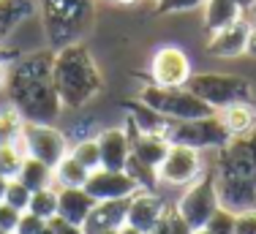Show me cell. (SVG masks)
I'll return each mask as SVG.
<instances>
[{"label": "cell", "instance_id": "cell-1", "mask_svg": "<svg viewBox=\"0 0 256 234\" xmlns=\"http://www.w3.org/2000/svg\"><path fill=\"white\" fill-rule=\"evenodd\" d=\"M6 96L11 106L25 117V122L54 126L63 114V104L52 79V52H33L16 58L8 66Z\"/></svg>", "mask_w": 256, "mask_h": 234}, {"label": "cell", "instance_id": "cell-2", "mask_svg": "<svg viewBox=\"0 0 256 234\" xmlns=\"http://www.w3.org/2000/svg\"><path fill=\"white\" fill-rule=\"evenodd\" d=\"M212 174L224 210L242 212L256 207V128L242 139H232L216 152Z\"/></svg>", "mask_w": 256, "mask_h": 234}, {"label": "cell", "instance_id": "cell-3", "mask_svg": "<svg viewBox=\"0 0 256 234\" xmlns=\"http://www.w3.org/2000/svg\"><path fill=\"white\" fill-rule=\"evenodd\" d=\"M52 79L63 109L88 106L104 90V76L98 71V63L82 41L52 52Z\"/></svg>", "mask_w": 256, "mask_h": 234}, {"label": "cell", "instance_id": "cell-4", "mask_svg": "<svg viewBox=\"0 0 256 234\" xmlns=\"http://www.w3.org/2000/svg\"><path fill=\"white\" fill-rule=\"evenodd\" d=\"M96 0H38V14L44 36L52 52L79 44L93 22Z\"/></svg>", "mask_w": 256, "mask_h": 234}, {"label": "cell", "instance_id": "cell-5", "mask_svg": "<svg viewBox=\"0 0 256 234\" xmlns=\"http://www.w3.org/2000/svg\"><path fill=\"white\" fill-rule=\"evenodd\" d=\"M136 98L169 122H186V120H199V117L216 114V109L207 106L202 98L194 96L188 88H158V84H144Z\"/></svg>", "mask_w": 256, "mask_h": 234}, {"label": "cell", "instance_id": "cell-6", "mask_svg": "<svg viewBox=\"0 0 256 234\" xmlns=\"http://www.w3.org/2000/svg\"><path fill=\"white\" fill-rule=\"evenodd\" d=\"M188 90L194 96H199L216 112H221L224 106H232V104L251 101L254 96V88L246 76L224 74V71H194Z\"/></svg>", "mask_w": 256, "mask_h": 234}, {"label": "cell", "instance_id": "cell-7", "mask_svg": "<svg viewBox=\"0 0 256 234\" xmlns=\"http://www.w3.org/2000/svg\"><path fill=\"white\" fill-rule=\"evenodd\" d=\"M174 210H178V215L186 220V226L191 232H202L204 226L216 218V212L221 210V202H218L212 166H207V172L196 182L182 188L180 199L174 202Z\"/></svg>", "mask_w": 256, "mask_h": 234}, {"label": "cell", "instance_id": "cell-8", "mask_svg": "<svg viewBox=\"0 0 256 234\" xmlns=\"http://www.w3.org/2000/svg\"><path fill=\"white\" fill-rule=\"evenodd\" d=\"M164 136L169 139V144H182V147H191V150H199V152H207V150L218 152L221 147H226L232 142L218 112L210 117H199V120L169 122Z\"/></svg>", "mask_w": 256, "mask_h": 234}, {"label": "cell", "instance_id": "cell-9", "mask_svg": "<svg viewBox=\"0 0 256 234\" xmlns=\"http://www.w3.org/2000/svg\"><path fill=\"white\" fill-rule=\"evenodd\" d=\"M20 147L25 150L28 158L46 164V166H58L68 156L71 142L66 136L63 128L58 126H41V122H25V131H22Z\"/></svg>", "mask_w": 256, "mask_h": 234}, {"label": "cell", "instance_id": "cell-10", "mask_svg": "<svg viewBox=\"0 0 256 234\" xmlns=\"http://www.w3.org/2000/svg\"><path fill=\"white\" fill-rule=\"evenodd\" d=\"M207 172V164L199 150L182 144H169L166 158L158 166V186H169V188H188L191 182H196Z\"/></svg>", "mask_w": 256, "mask_h": 234}, {"label": "cell", "instance_id": "cell-11", "mask_svg": "<svg viewBox=\"0 0 256 234\" xmlns=\"http://www.w3.org/2000/svg\"><path fill=\"white\" fill-rule=\"evenodd\" d=\"M150 84L158 88H188L194 76V63L182 46L164 44L150 58Z\"/></svg>", "mask_w": 256, "mask_h": 234}, {"label": "cell", "instance_id": "cell-12", "mask_svg": "<svg viewBox=\"0 0 256 234\" xmlns=\"http://www.w3.org/2000/svg\"><path fill=\"white\" fill-rule=\"evenodd\" d=\"M84 190L90 194L93 202H118V199H131L139 190L134 177L128 172H112V169H96L90 172Z\"/></svg>", "mask_w": 256, "mask_h": 234}, {"label": "cell", "instance_id": "cell-13", "mask_svg": "<svg viewBox=\"0 0 256 234\" xmlns=\"http://www.w3.org/2000/svg\"><path fill=\"white\" fill-rule=\"evenodd\" d=\"M169 210H172V204L158 190H136L128 199V224L148 234L153 226H158V220Z\"/></svg>", "mask_w": 256, "mask_h": 234}, {"label": "cell", "instance_id": "cell-14", "mask_svg": "<svg viewBox=\"0 0 256 234\" xmlns=\"http://www.w3.org/2000/svg\"><path fill=\"white\" fill-rule=\"evenodd\" d=\"M101 152V169L112 172H126L128 158H131V139H128L126 126L123 128H101L96 134Z\"/></svg>", "mask_w": 256, "mask_h": 234}, {"label": "cell", "instance_id": "cell-15", "mask_svg": "<svg viewBox=\"0 0 256 234\" xmlns=\"http://www.w3.org/2000/svg\"><path fill=\"white\" fill-rule=\"evenodd\" d=\"M248 33H251V20L242 16V20H237L234 24L212 33L210 38H207V52H210L212 58H224V60L240 58V54H246Z\"/></svg>", "mask_w": 256, "mask_h": 234}, {"label": "cell", "instance_id": "cell-16", "mask_svg": "<svg viewBox=\"0 0 256 234\" xmlns=\"http://www.w3.org/2000/svg\"><path fill=\"white\" fill-rule=\"evenodd\" d=\"M126 131H128V139H131V158L142 166H148V169L158 172V166L169 152V139L164 134H139L131 126H126Z\"/></svg>", "mask_w": 256, "mask_h": 234}, {"label": "cell", "instance_id": "cell-17", "mask_svg": "<svg viewBox=\"0 0 256 234\" xmlns=\"http://www.w3.org/2000/svg\"><path fill=\"white\" fill-rule=\"evenodd\" d=\"M128 224V199L118 202H96L90 218L84 220L82 229L88 234H101V232H118L120 226Z\"/></svg>", "mask_w": 256, "mask_h": 234}, {"label": "cell", "instance_id": "cell-18", "mask_svg": "<svg viewBox=\"0 0 256 234\" xmlns=\"http://www.w3.org/2000/svg\"><path fill=\"white\" fill-rule=\"evenodd\" d=\"M93 207L96 202L84 188H58V218H63L66 224L84 226Z\"/></svg>", "mask_w": 256, "mask_h": 234}, {"label": "cell", "instance_id": "cell-19", "mask_svg": "<svg viewBox=\"0 0 256 234\" xmlns=\"http://www.w3.org/2000/svg\"><path fill=\"white\" fill-rule=\"evenodd\" d=\"M224 128L232 139H242L256 128V104L254 101H240V104H232V106H224L221 112Z\"/></svg>", "mask_w": 256, "mask_h": 234}, {"label": "cell", "instance_id": "cell-20", "mask_svg": "<svg viewBox=\"0 0 256 234\" xmlns=\"http://www.w3.org/2000/svg\"><path fill=\"white\" fill-rule=\"evenodd\" d=\"M242 16H246V11L237 3H232V0H207L202 6V24H204L207 36L229 28V24H234L237 20H242Z\"/></svg>", "mask_w": 256, "mask_h": 234}, {"label": "cell", "instance_id": "cell-21", "mask_svg": "<svg viewBox=\"0 0 256 234\" xmlns=\"http://www.w3.org/2000/svg\"><path fill=\"white\" fill-rule=\"evenodd\" d=\"M38 11V0H0V44Z\"/></svg>", "mask_w": 256, "mask_h": 234}, {"label": "cell", "instance_id": "cell-22", "mask_svg": "<svg viewBox=\"0 0 256 234\" xmlns=\"http://www.w3.org/2000/svg\"><path fill=\"white\" fill-rule=\"evenodd\" d=\"M123 109L128 112V122H126V126H131L134 131H139V134H166L169 120H164V117L156 114L150 106H144L139 98L126 101Z\"/></svg>", "mask_w": 256, "mask_h": 234}, {"label": "cell", "instance_id": "cell-23", "mask_svg": "<svg viewBox=\"0 0 256 234\" xmlns=\"http://www.w3.org/2000/svg\"><path fill=\"white\" fill-rule=\"evenodd\" d=\"M88 177H90V172L84 169L76 158H71V156H66L63 161L52 169L54 188H84Z\"/></svg>", "mask_w": 256, "mask_h": 234}, {"label": "cell", "instance_id": "cell-24", "mask_svg": "<svg viewBox=\"0 0 256 234\" xmlns=\"http://www.w3.org/2000/svg\"><path fill=\"white\" fill-rule=\"evenodd\" d=\"M16 180L25 182L30 190H41V188L54 186V180H52V166L36 161V158H25L22 172H20V177H16Z\"/></svg>", "mask_w": 256, "mask_h": 234}, {"label": "cell", "instance_id": "cell-25", "mask_svg": "<svg viewBox=\"0 0 256 234\" xmlns=\"http://www.w3.org/2000/svg\"><path fill=\"white\" fill-rule=\"evenodd\" d=\"M22 131H25V117L11 104L0 106V144H20Z\"/></svg>", "mask_w": 256, "mask_h": 234}, {"label": "cell", "instance_id": "cell-26", "mask_svg": "<svg viewBox=\"0 0 256 234\" xmlns=\"http://www.w3.org/2000/svg\"><path fill=\"white\" fill-rule=\"evenodd\" d=\"M28 212H33L36 218L46 220V224H50L52 218H58V188L50 186V188L33 190V196H30V207H28Z\"/></svg>", "mask_w": 256, "mask_h": 234}, {"label": "cell", "instance_id": "cell-27", "mask_svg": "<svg viewBox=\"0 0 256 234\" xmlns=\"http://www.w3.org/2000/svg\"><path fill=\"white\" fill-rule=\"evenodd\" d=\"M68 156H71V158H76V161L82 164L88 172L101 169V152H98V142H96V136H93V139H79V142H71Z\"/></svg>", "mask_w": 256, "mask_h": 234}, {"label": "cell", "instance_id": "cell-28", "mask_svg": "<svg viewBox=\"0 0 256 234\" xmlns=\"http://www.w3.org/2000/svg\"><path fill=\"white\" fill-rule=\"evenodd\" d=\"M25 150L20 144H0V177L6 180H16L25 164Z\"/></svg>", "mask_w": 256, "mask_h": 234}, {"label": "cell", "instance_id": "cell-29", "mask_svg": "<svg viewBox=\"0 0 256 234\" xmlns=\"http://www.w3.org/2000/svg\"><path fill=\"white\" fill-rule=\"evenodd\" d=\"M30 196H33V190H30L25 182H20V180H8V188H6L3 202H6L8 207H14V210H20V212H28V207H30Z\"/></svg>", "mask_w": 256, "mask_h": 234}, {"label": "cell", "instance_id": "cell-30", "mask_svg": "<svg viewBox=\"0 0 256 234\" xmlns=\"http://www.w3.org/2000/svg\"><path fill=\"white\" fill-rule=\"evenodd\" d=\"M148 234H194V232L186 226V220L180 218L178 210H174V204H172V210L164 215V218L158 220V226H153Z\"/></svg>", "mask_w": 256, "mask_h": 234}, {"label": "cell", "instance_id": "cell-31", "mask_svg": "<svg viewBox=\"0 0 256 234\" xmlns=\"http://www.w3.org/2000/svg\"><path fill=\"white\" fill-rule=\"evenodd\" d=\"M207 0H158L156 14H186V11L202 8Z\"/></svg>", "mask_w": 256, "mask_h": 234}, {"label": "cell", "instance_id": "cell-32", "mask_svg": "<svg viewBox=\"0 0 256 234\" xmlns=\"http://www.w3.org/2000/svg\"><path fill=\"white\" fill-rule=\"evenodd\" d=\"M232 234H256V207H248L242 212H234Z\"/></svg>", "mask_w": 256, "mask_h": 234}, {"label": "cell", "instance_id": "cell-33", "mask_svg": "<svg viewBox=\"0 0 256 234\" xmlns=\"http://www.w3.org/2000/svg\"><path fill=\"white\" fill-rule=\"evenodd\" d=\"M20 218H22L20 210H14V207H8L6 202H0V229L14 234L16 226H20Z\"/></svg>", "mask_w": 256, "mask_h": 234}, {"label": "cell", "instance_id": "cell-34", "mask_svg": "<svg viewBox=\"0 0 256 234\" xmlns=\"http://www.w3.org/2000/svg\"><path fill=\"white\" fill-rule=\"evenodd\" d=\"M44 226H46V220L36 218L33 212H22L20 226H16V232H14V234H38L41 229H44Z\"/></svg>", "mask_w": 256, "mask_h": 234}, {"label": "cell", "instance_id": "cell-35", "mask_svg": "<svg viewBox=\"0 0 256 234\" xmlns=\"http://www.w3.org/2000/svg\"><path fill=\"white\" fill-rule=\"evenodd\" d=\"M50 226H52V232H54V234H88V232L82 229V226L66 224L63 218H52V220H50Z\"/></svg>", "mask_w": 256, "mask_h": 234}, {"label": "cell", "instance_id": "cell-36", "mask_svg": "<svg viewBox=\"0 0 256 234\" xmlns=\"http://www.w3.org/2000/svg\"><path fill=\"white\" fill-rule=\"evenodd\" d=\"M246 54H248V58H256V24H251V33H248V41H246Z\"/></svg>", "mask_w": 256, "mask_h": 234}, {"label": "cell", "instance_id": "cell-37", "mask_svg": "<svg viewBox=\"0 0 256 234\" xmlns=\"http://www.w3.org/2000/svg\"><path fill=\"white\" fill-rule=\"evenodd\" d=\"M8 66L6 60H0V90H6V82H8Z\"/></svg>", "mask_w": 256, "mask_h": 234}, {"label": "cell", "instance_id": "cell-38", "mask_svg": "<svg viewBox=\"0 0 256 234\" xmlns=\"http://www.w3.org/2000/svg\"><path fill=\"white\" fill-rule=\"evenodd\" d=\"M232 3H237V6H240V8L248 14V11H251L254 6H256V0H232Z\"/></svg>", "mask_w": 256, "mask_h": 234}, {"label": "cell", "instance_id": "cell-39", "mask_svg": "<svg viewBox=\"0 0 256 234\" xmlns=\"http://www.w3.org/2000/svg\"><path fill=\"white\" fill-rule=\"evenodd\" d=\"M118 234H144V232H139L136 226H131V224H126V226H120Z\"/></svg>", "mask_w": 256, "mask_h": 234}, {"label": "cell", "instance_id": "cell-40", "mask_svg": "<svg viewBox=\"0 0 256 234\" xmlns=\"http://www.w3.org/2000/svg\"><path fill=\"white\" fill-rule=\"evenodd\" d=\"M0 60H6V63H14V54H8V52H6V49H3V44H0Z\"/></svg>", "mask_w": 256, "mask_h": 234}, {"label": "cell", "instance_id": "cell-41", "mask_svg": "<svg viewBox=\"0 0 256 234\" xmlns=\"http://www.w3.org/2000/svg\"><path fill=\"white\" fill-rule=\"evenodd\" d=\"M6 188H8V180L0 177V202H3V196H6Z\"/></svg>", "mask_w": 256, "mask_h": 234}, {"label": "cell", "instance_id": "cell-42", "mask_svg": "<svg viewBox=\"0 0 256 234\" xmlns=\"http://www.w3.org/2000/svg\"><path fill=\"white\" fill-rule=\"evenodd\" d=\"M112 3H118V6H134L136 0H112Z\"/></svg>", "mask_w": 256, "mask_h": 234}, {"label": "cell", "instance_id": "cell-43", "mask_svg": "<svg viewBox=\"0 0 256 234\" xmlns=\"http://www.w3.org/2000/svg\"><path fill=\"white\" fill-rule=\"evenodd\" d=\"M248 20H251V24H256V6H254L251 11H248Z\"/></svg>", "mask_w": 256, "mask_h": 234}, {"label": "cell", "instance_id": "cell-44", "mask_svg": "<svg viewBox=\"0 0 256 234\" xmlns=\"http://www.w3.org/2000/svg\"><path fill=\"white\" fill-rule=\"evenodd\" d=\"M38 234H54V232H52V226H50V224H46V226H44V229H41Z\"/></svg>", "mask_w": 256, "mask_h": 234}, {"label": "cell", "instance_id": "cell-45", "mask_svg": "<svg viewBox=\"0 0 256 234\" xmlns=\"http://www.w3.org/2000/svg\"><path fill=\"white\" fill-rule=\"evenodd\" d=\"M194 234H212L210 229H202V232H194Z\"/></svg>", "mask_w": 256, "mask_h": 234}, {"label": "cell", "instance_id": "cell-46", "mask_svg": "<svg viewBox=\"0 0 256 234\" xmlns=\"http://www.w3.org/2000/svg\"><path fill=\"white\" fill-rule=\"evenodd\" d=\"M101 234H118V232H101Z\"/></svg>", "mask_w": 256, "mask_h": 234}, {"label": "cell", "instance_id": "cell-47", "mask_svg": "<svg viewBox=\"0 0 256 234\" xmlns=\"http://www.w3.org/2000/svg\"><path fill=\"white\" fill-rule=\"evenodd\" d=\"M0 234H8V232H3V229H0Z\"/></svg>", "mask_w": 256, "mask_h": 234}, {"label": "cell", "instance_id": "cell-48", "mask_svg": "<svg viewBox=\"0 0 256 234\" xmlns=\"http://www.w3.org/2000/svg\"><path fill=\"white\" fill-rule=\"evenodd\" d=\"M153 3H158V0H153Z\"/></svg>", "mask_w": 256, "mask_h": 234}]
</instances>
